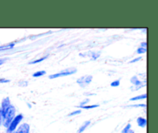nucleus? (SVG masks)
Listing matches in <instances>:
<instances>
[{"instance_id":"nucleus-8","label":"nucleus","mask_w":158,"mask_h":133,"mask_svg":"<svg viewBox=\"0 0 158 133\" xmlns=\"http://www.w3.org/2000/svg\"><path fill=\"white\" fill-rule=\"evenodd\" d=\"M137 122L138 126L141 127V128H145L147 126V119L139 117L137 119Z\"/></svg>"},{"instance_id":"nucleus-1","label":"nucleus","mask_w":158,"mask_h":133,"mask_svg":"<svg viewBox=\"0 0 158 133\" xmlns=\"http://www.w3.org/2000/svg\"><path fill=\"white\" fill-rule=\"evenodd\" d=\"M15 117V108L12 105H11L9 108L7 109V111H6V113L4 114L2 117V124L4 125V127H6V128H8V127L9 126L10 123L12 122V121L13 120L14 118Z\"/></svg>"},{"instance_id":"nucleus-6","label":"nucleus","mask_w":158,"mask_h":133,"mask_svg":"<svg viewBox=\"0 0 158 133\" xmlns=\"http://www.w3.org/2000/svg\"><path fill=\"white\" fill-rule=\"evenodd\" d=\"M131 84H133L135 86V88H137V90L140 89V88L145 86V84H142V81H140V80H139L138 77H137V76H134V77H131Z\"/></svg>"},{"instance_id":"nucleus-24","label":"nucleus","mask_w":158,"mask_h":133,"mask_svg":"<svg viewBox=\"0 0 158 133\" xmlns=\"http://www.w3.org/2000/svg\"><path fill=\"white\" fill-rule=\"evenodd\" d=\"M6 60H7V59H0V65L3 64V63L6 62Z\"/></svg>"},{"instance_id":"nucleus-11","label":"nucleus","mask_w":158,"mask_h":133,"mask_svg":"<svg viewBox=\"0 0 158 133\" xmlns=\"http://www.w3.org/2000/svg\"><path fill=\"white\" fill-rule=\"evenodd\" d=\"M147 98V94H141V95H137L136 96V97H131V99H130V101H137V100H143V99Z\"/></svg>"},{"instance_id":"nucleus-2","label":"nucleus","mask_w":158,"mask_h":133,"mask_svg":"<svg viewBox=\"0 0 158 133\" xmlns=\"http://www.w3.org/2000/svg\"><path fill=\"white\" fill-rule=\"evenodd\" d=\"M77 70L76 68H68V69H65L63 71H60V72L57 73L55 74H51L49 75V79H55L57 77H65V76L70 75V74H73L75 73H77Z\"/></svg>"},{"instance_id":"nucleus-16","label":"nucleus","mask_w":158,"mask_h":133,"mask_svg":"<svg viewBox=\"0 0 158 133\" xmlns=\"http://www.w3.org/2000/svg\"><path fill=\"white\" fill-rule=\"evenodd\" d=\"M120 84V81L119 80H114V81H113L112 83L110 84V86L111 87H114V88H116V87H119Z\"/></svg>"},{"instance_id":"nucleus-12","label":"nucleus","mask_w":158,"mask_h":133,"mask_svg":"<svg viewBox=\"0 0 158 133\" xmlns=\"http://www.w3.org/2000/svg\"><path fill=\"white\" fill-rule=\"evenodd\" d=\"M79 107L80 108H83V109H92V108H95L99 107V105H80Z\"/></svg>"},{"instance_id":"nucleus-15","label":"nucleus","mask_w":158,"mask_h":133,"mask_svg":"<svg viewBox=\"0 0 158 133\" xmlns=\"http://www.w3.org/2000/svg\"><path fill=\"white\" fill-rule=\"evenodd\" d=\"M130 129H131V124H127V125L125 126V128L122 130L121 133H127V131H129Z\"/></svg>"},{"instance_id":"nucleus-7","label":"nucleus","mask_w":158,"mask_h":133,"mask_svg":"<svg viewBox=\"0 0 158 133\" xmlns=\"http://www.w3.org/2000/svg\"><path fill=\"white\" fill-rule=\"evenodd\" d=\"M29 130H30L29 125H28L27 123H24L19 127L15 133H29Z\"/></svg>"},{"instance_id":"nucleus-17","label":"nucleus","mask_w":158,"mask_h":133,"mask_svg":"<svg viewBox=\"0 0 158 133\" xmlns=\"http://www.w3.org/2000/svg\"><path fill=\"white\" fill-rule=\"evenodd\" d=\"M147 52V48H143V47H140L137 49V53L139 54H145Z\"/></svg>"},{"instance_id":"nucleus-19","label":"nucleus","mask_w":158,"mask_h":133,"mask_svg":"<svg viewBox=\"0 0 158 133\" xmlns=\"http://www.w3.org/2000/svg\"><path fill=\"white\" fill-rule=\"evenodd\" d=\"M10 81L9 80H7V79H4V78H2L0 79V84H2V83H9Z\"/></svg>"},{"instance_id":"nucleus-22","label":"nucleus","mask_w":158,"mask_h":133,"mask_svg":"<svg viewBox=\"0 0 158 133\" xmlns=\"http://www.w3.org/2000/svg\"><path fill=\"white\" fill-rule=\"evenodd\" d=\"M130 106H133V107H146V105H144V104H142V105H130Z\"/></svg>"},{"instance_id":"nucleus-9","label":"nucleus","mask_w":158,"mask_h":133,"mask_svg":"<svg viewBox=\"0 0 158 133\" xmlns=\"http://www.w3.org/2000/svg\"><path fill=\"white\" fill-rule=\"evenodd\" d=\"M89 125H90V121H86V122H85L84 123H83V125L80 127L79 130L77 131V133L83 132V131L86 129V128H87Z\"/></svg>"},{"instance_id":"nucleus-14","label":"nucleus","mask_w":158,"mask_h":133,"mask_svg":"<svg viewBox=\"0 0 158 133\" xmlns=\"http://www.w3.org/2000/svg\"><path fill=\"white\" fill-rule=\"evenodd\" d=\"M46 74V71H37V72L34 73L32 74V77H41V76H43Z\"/></svg>"},{"instance_id":"nucleus-25","label":"nucleus","mask_w":158,"mask_h":133,"mask_svg":"<svg viewBox=\"0 0 158 133\" xmlns=\"http://www.w3.org/2000/svg\"><path fill=\"white\" fill-rule=\"evenodd\" d=\"M127 133H134V130H132V129H130L129 131H127Z\"/></svg>"},{"instance_id":"nucleus-21","label":"nucleus","mask_w":158,"mask_h":133,"mask_svg":"<svg viewBox=\"0 0 158 133\" xmlns=\"http://www.w3.org/2000/svg\"><path fill=\"white\" fill-rule=\"evenodd\" d=\"M2 124V110L0 108V125Z\"/></svg>"},{"instance_id":"nucleus-5","label":"nucleus","mask_w":158,"mask_h":133,"mask_svg":"<svg viewBox=\"0 0 158 133\" xmlns=\"http://www.w3.org/2000/svg\"><path fill=\"white\" fill-rule=\"evenodd\" d=\"M11 106L10 103V99H9V97H6V98H4L2 101V106L0 107L2 110V117L4 115V114L6 113V111H7L8 108Z\"/></svg>"},{"instance_id":"nucleus-18","label":"nucleus","mask_w":158,"mask_h":133,"mask_svg":"<svg viewBox=\"0 0 158 133\" xmlns=\"http://www.w3.org/2000/svg\"><path fill=\"white\" fill-rule=\"evenodd\" d=\"M81 113V110H77V111H73V112L69 113V114H68V116L69 117H70V116H74V115H77V114H79Z\"/></svg>"},{"instance_id":"nucleus-3","label":"nucleus","mask_w":158,"mask_h":133,"mask_svg":"<svg viewBox=\"0 0 158 133\" xmlns=\"http://www.w3.org/2000/svg\"><path fill=\"white\" fill-rule=\"evenodd\" d=\"M23 115L22 114H18V115L15 116V118H13V120L12 121V122L10 123L9 126L7 128V131L8 133H12L16 129V127L18 126L19 124L21 122V121L23 120Z\"/></svg>"},{"instance_id":"nucleus-4","label":"nucleus","mask_w":158,"mask_h":133,"mask_svg":"<svg viewBox=\"0 0 158 133\" xmlns=\"http://www.w3.org/2000/svg\"><path fill=\"white\" fill-rule=\"evenodd\" d=\"M92 80V75H85L80 77V78L77 80V84H78L81 88H85V87H86L88 84H89L91 83Z\"/></svg>"},{"instance_id":"nucleus-20","label":"nucleus","mask_w":158,"mask_h":133,"mask_svg":"<svg viewBox=\"0 0 158 133\" xmlns=\"http://www.w3.org/2000/svg\"><path fill=\"white\" fill-rule=\"evenodd\" d=\"M142 59V57H137V58H136V59H134V60H131V61H130V63H135V62H137V61H139V60H141Z\"/></svg>"},{"instance_id":"nucleus-10","label":"nucleus","mask_w":158,"mask_h":133,"mask_svg":"<svg viewBox=\"0 0 158 133\" xmlns=\"http://www.w3.org/2000/svg\"><path fill=\"white\" fill-rule=\"evenodd\" d=\"M14 46H15V44H14V43H9V44L2 45V46H0V51L12 49Z\"/></svg>"},{"instance_id":"nucleus-23","label":"nucleus","mask_w":158,"mask_h":133,"mask_svg":"<svg viewBox=\"0 0 158 133\" xmlns=\"http://www.w3.org/2000/svg\"><path fill=\"white\" fill-rule=\"evenodd\" d=\"M140 47L147 48V43H146V42H143V43H142L141 45H140Z\"/></svg>"},{"instance_id":"nucleus-13","label":"nucleus","mask_w":158,"mask_h":133,"mask_svg":"<svg viewBox=\"0 0 158 133\" xmlns=\"http://www.w3.org/2000/svg\"><path fill=\"white\" fill-rule=\"evenodd\" d=\"M48 57V55L47 56H45V57H40V58L37 59V60H33V61H31L29 62V64H34V63H40V62L43 61V60H46V58Z\"/></svg>"}]
</instances>
